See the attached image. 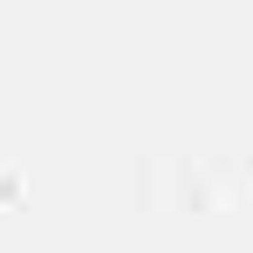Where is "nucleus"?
<instances>
[]
</instances>
